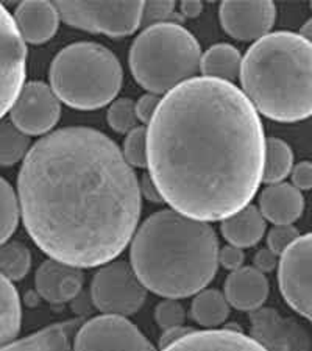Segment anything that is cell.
Segmentation results:
<instances>
[{"label": "cell", "mask_w": 312, "mask_h": 351, "mask_svg": "<svg viewBox=\"0 0 312 351\" xmlns=\"http://www.w3.org/2000/svg\"><path fill=\"white\" fill-rule=\"evenodd\" d=\"M149 177L173 211L219 222L263 183L265 134L235 83L194 77L164 95L145 128Z\"/></svg>", "instance_id": "obj_1"}, {"label": "cell", "mask_w": 312, "mask_h": 351, "mask_svg": "<svg viewBox=\"0 0 312 351\" xmlns=\"http://www.w3.org/2000/svg\"><path fill=\"white\" fill-rule=\"evenodd\" d=\"M19 211L28 236L55 261L99 267L121 254L138 228L139 181L119 145L89 127L60 128L22 160Z\"/></svg>", "instance_id": "obj_2"}, {"label": "cell", "mask_w": 312, "mask_h": 351, "mask_svg": "<svg viewBox=\"0 0 312 351\" xmlns=\"http://www.w3.org/2000/svg\"><path fill=\"white\" fill-rule=\"evenodd\" d=\"M132 269L156 295L180 300L203 291L219 269V241L206 222L163 209L134 231Z\"/></svg>", "instance_id": "obj_3"}, {"label": "cell", "mask_w": 312, "mask_h": 351, "mask_svg": "<svg viewBox=\"0 0 312 351\" xmlns=\"http://www.w3.org/2000/svg\"><path fill=\"white\" fill-rule=\"evenodd\" d=\"M242 93L261 114L298 122L312 112V45L292 32L258 39L242 56Z\"/></svg>", "instance_id": "obj_4"}, {"label": "cell", "mask_w": 312, "mask_h": 351, "mask_svg": "<svg viewBox=\"0 0 312 351\" xmlns=\"http://www.w3.org/2000/svg\"><path fill=\"white\" fill-rule=\"evenodd\" d=\"M49 77L58 100L82 111L115 101L123 80L117 56L97 43H75L60 50Z\"/></svg>", "instance_id": "obj_5"}, {"label": "cell", "mask_w": 312, "mask_h": 351, "mask_svg": "<svg viewBox=\"0 0 312 351\" xmlns=\"http://www.w3.org/2000/svg\"><path fill=\"white\" fill-rule=\"evenodd\" d=\"M200 44L184 27L161 22L145 27L130 49V69L141 86L163 95L197 75Z\"/></svg>", "instance_id": "obj_6"}, {"label": "cell", "mask_w": 312, "mask_h": 351, "mask_svg": "<svg viewBox=\"0 0 312 351\" xmlns=\"http://www.w3.org/2000/svg\"><path fill=\"white\" fill-rule=\"evenodd\" d=\"M55 7L71 27L121 38L141 27L144 2H56Z\"/></svg>", "instance_id": "obj_7"}, {"label": "cell", "mask_w": 312, "mask_h": 351, "mask_svg": "<svg viewBox=\"0 0 312 351\" xmlns=\"http://www.w3.org/2000/svg\"><path fill=\"white\" fill-rule=\"evenodd\" d=\"M94 306L105 315L127 317L143 308L147 289L143 286L132 265L125 261L110 263L94 275L91 282Z\"/></svg>", "instance_id": "obj_8"}, {"label": "cell", "mask_w": 312, "mask_h": 351, "mask_svg": "<svg viewBox=\"0 0 312 351\" xmlns=\"http://www.w3.org/2000/svg\"><path fill=\"white\" fill-rule=\"evenodd\" d=\"M73 351H156V348L125 317L100 315L78 328Z\"/></svg>", "instance_id": "obj_9"}, {"label": "cell", "mask_w": 312, "mask_h": 351, "mask_svg": "<svg viewBox=\"0 0 312 351\" xmlns=\"http://www.w3.org/2000/svg\"><path fill=\"white\" fill-rule=\"evenodd\" d=\"M278 285L286 303L311 320V256L312 236H300L280 254Z\"/></svg>", "instance_id": "obj_10"}, {"label": "cell", "mask_w": 312, "mask_h": 351, "mask_svg": "<svg viewBox=\"0 0 312 351\" xmlns=\"http://www.w3.org/2000/svg\"><path fill=\"white\" fill-rule=\"evenodd\" d=\"M27 73V47L10 11L0 3V121L18 99Z\"/></svg>", "instance_id": "obj_11"}, {"label": "cell", "mask_w": 312, "mask_h": 351, "mask_svg": "<svg viewBox=\"0 0 312 351\" xmlns=\"http://www.w3.org/2000/svg\"><path fill=\"white\" fill-rule=\"evenodd\" d=\"M60 116V100L44 82L24 84L10 110L11 123L27 136L49 133L58 123Z\"/></svg>", "instance_id": "obj_12"}, {"label": "cell", "mask_w": 312, "mask_h": 351, "mask_svg": "<svg viewBox=\"0 0 312 351\" xmlns=\"http://www.w3.org/2000/svg\"><path fill=\"white\" fill-rule=\"evenodd\" d=\"M250 332L265 351H312L311 334L298 320L274 308L250 313Z\"/></svg>", "instance_id": "obj_13"}, {"label": "cell", "mask_w": 312, "mask_h": 351, "mask_svg": "<svg viewBox=\"0 0 312 351\" xmlns=\"http://www.w3.org/2000/svg\"><path fill=\"white\" fill-rule=\"evenodd\" d=\"M220 24L237 41H258L267 36L276 19L274 2H224L219 8Z\"/></svg>", "instance_id": "obj_14"}, {"label": "cell", "mask_w": 312, "mask_h": 351, "mask_svg": "<svg viewBox=\"0 0 312 351\" xmlns=\"http://www.w3.org/2000/svg\"><path fill=\"white\" fill-rule=\"evenodd\" d=\"M84 275L82 269L47 259L36 270L35 286L38 295L52 304L71 302L82 292Z\"/></svg>", "instance_id": "obj_15"}, {"label": "cell", "mask_w": 312, "mask_h": 351, "mask_svg": "<svg viewBox=\"0 0 312 351\" xmlns=\"http://www.w3.org/2000/svg\"><path fill=\"white\" fill-rule=\"evenodd\" d=\"M161 351H265L261 345L239 330H192L180 341Z\"/></svg>", "instance_id": "obj_16"}, {"label": "cell", "mask_w": 312, "mask_h": 351, "mask_svg": "<svg viewBox=\"0 0 312 351\" xmlns=\"http://www.w3.org/2000/svg\"><path fill=\"white\" fill-rule=\"evenodd\" d=\"M224 289V295L230 306L247 313L263 308L269 297L267 276L254 267H245V265L231 271Z\"/></svg>", "instance_id": "obj_17"}, {"label": "cell", "mask_w": 312, "mask_h": 351, "mask_svg": "<svg viewBox=\"0 0 312 351\" xmlns=\"http://www.w3.org/2000/svg\"><path fill=\"white\" fill-rule=\"evenodd\" d=\"M13 21L24 43L44 44L58 32L60 14L55 3L22 2L14 10Z\"/></svg>", "instance_id": "obj_18"}, {"label": "cell", "mask_w": 312, "mask_h": 351, "mask_svg": "<svg viewBox=\"0 0 312 351\" xmlns=\"http://www.w3.org/2000/svg\"><path fill=\"white\" fill-rule=\"evenodd\" d=\"M304 198L289 183H276L265 188L259 195V213L274 225H292L302 217Z\"/></svg>", "instance_id": "obj_19"}, {"label": "cell", "mask_w": 312, "mask_h": 351, "mask_svg": "<svg viewBox=\"0 0 312 351\" xmlns=\"http://www.w3.org/2000/svg\"><path fill=\"white\" fill-rule=\"evenodd\" d=\"M222 234L230 245L237 248H250L263 239L265 233V219L258 206L250 203L241 211L222 220Z\"/></svg>", "instance_id": "obj_20"}, {"label": "cell", "mask_w": 312, "mask_h": 351, "mask_svg": "<svg viewBox=\"0 0 312 351\" xmlns=\"http://www.w3.org/2000/svg\"><path fill=\"white\" fill-rule=\"evenodd\" d=\"M82 324V319H72L49 325L30 336L16 339L5 351H71V337Z\"/></svg>", "instance_id": "obj_21"}, {"label": "cell", "mask_w": 312, "mask_h": 351, "mask_svg": "<svg viewBox=\"0 0 312 351\" xmlns=\"http://www.w3.org/2000/svg\"><path fill=\"white\" fill-rule=\"evenodd\" d=\"M242 55L230 44H215L200 58V72L203 77L235 83L239 78Z\"/></svg>", "instance_id": "obj_22"}, {"label": "cell", "mask_w": 312, "mask_h": 351, "mask_svg": "<svg viewBox=\"0 0 312 351\" xmlns=\"http://www.w3.org/2000/svg\"><path fill=\"white\" fill-rule=\"evenodd\" d=\"M21 298L11 281L0 275V351L7 350L21 332Z\"/></svg>", "instance_id": "obj_23"}, {"label": "cell", "mask_w": 312, "mask_h": 351, "mask_svg": "<svg viewBox=\"0 0 312 351\" xmlns=\"http://www.w3.org/2000/svg\"><path fill=\"white\" fill-rule=\"evenodd\" d=\"M230 304L222 292L203 289L195 293L191 304V319L203 328L220 326L228 319Z\"/></svg>", "instance_id": "obj_24"}, {"label": "cell", "mask_w": 312, "mask_h": 351, "mask_svg": "<svg viewBox=\"0 0 312 351\" xmlns=\"http://www.w3.org/2000/svg\"><path fill=\"white\" fill-rule=\"evenodd\" d=\"M293 167L292 149L278 138L265 139L263 183H283Z\"/></svg>", "instance_id": "obj_25"}, {"label": "cell", "mask_w": 312, "mask_h": 351, "mask_svg": "<svg viewBox=\"0 0 312 351\" xmlns=\"http://www.w3.org/2000/svg\"><path fill=\"white\" fill-rule=\"evenodd\" d=\"M32 267V253L22 242H5L0 245V275L8 281L24 280Z\"/></svg>", "instance_id": "obj_26"}, {"label": "cell", "mask_w": 312, "mask_h": 351, "mask_svg": "<svg viewBox=\"0 0 312 351\" xmlns=\"http://www.w3.org/2000/svg\"><path fill=\"white\" fill-rule=\"evenodd\" d=\"M28 149H30V139L28 136L19 132L11 121H0V166L10 167L16 162L24 160Z\"/></svg>", "instance_id": "obj_27"}, {"label": "cell", "mask_w": 312, "mask_h": 351, "mask_svg": "<svg viewBox=\"0 0 312 351\" xmlns=\"http://www.w3.org/2000/svg\"><path fill=\"white\" fill-rule=\"evenodd\" d=\"M19 202L14 189L0 177V245H3L18 228Z\"/></svg>", "instance_id": "obj_28"}, {"label": "cell", "mask_w": 312, "mask_h": 351, "mask_svg": "<svg viewBox=\"0 0 312 351\" xmlns=\"http://www.w3.org/2000/svg\"><path fill=\"white\" fill-rule=\"evenodd\" d=\"M108 123L116 133H130L138 127V117L134 112V101L130 99H117L108 110Z\"/></svg>", "instance_id": "obj_29"}, {"label": "cell", "mask_w": 312, "mask_h": 351, "mask_svg": "<svg viewBox=\"0 0 312 351\" xmlns=\"http://www.w3.org/2000/svg\"><path fill=\"white\" fill-rule=\"evenodd\" d=\"M122 155L125 161L132 167H147L145 127H136L132 132L127 133V138L123 141Z\"/></svg>", "instance_id": "obj_30"}, {"label": "cell", "mask_w": 312, "mask_h": 351, "mask_svg": "<svg viewBox=\"0 0 312 351\" xmlns=\"http://www.w3.org/2000/svg\"><path fill=\"white\" fill-rule=\"evenodd\" d=\"M155 320L163 330L173 326H184L186 311L178 300L166 298L155 308Z\"/></svg>", "instance_id": "obj_31"}, {"label": "cell", "mask_w": 312, "mask_h": 351, "mask_svg": "<svg viewBox=\"0 0 312 351\" xmlns=\"http://www.w3.org/2000/svg\"><path fill=\"white\" fill-rule=\"evenodd\" d=\"M298 237L300 233L293 225H275L267 234L269 250L280 256V254L285 252L292 242L297 241Z\"/></svg>", "instance_id": "obj_32"}, {"label": "cell", "mask_w": 312, "mask_h": 351, "mask_svg": "<svg viewBox=\"0 0 312 351\" xmlns=\"http://www.w3.org/2000/svg\"><path fill=\"white\" fill-rule=\"evenodd\" d=\"M175 11V2H144L143 10V19H141V25H153L161 24V22H167L170 16Z\"/></svg>", "instance_id": "obj_33"}, {"label": "cell", "mask_w": 312, "mask_h": 351, "mask_svg": "<svg viewBox=\"0 0 312 351\" xmlns=\"http://www.w3.org/2000/svg\"><path fill=\"white\" fill-rule=\"evenodd\" d=\"M160 100H161L160 95L152 94V93L141 95L138 101H134V112H136V117H138V121L149 125L150 119L153 117V114H155V110L158 104H160Z\"/></svg>", "instance_id": "obj_34"}, {"label": "cell", "mask_w": 312, "mask_h": 351, "mask_svg": "<svg viewBox=\"0 0 312 351\" xmlns=\"http://www.w3.org/2000/svg\"><path fill=\"white\" fill-rule=\"evenodd\" d=\"M245 261V253L242 248H237L235 245H225L219 250V264L224 269L235 271L241 269Z\"/></svg>", "instance_id": "obj_35"}, {"label": "cell", "mask_w": 312, "mask_h": 351, "mask_svg": "<svg viewBox=\"0 0 312 351\" xmlns=\"http://www.w3.org/2000/svg\"><path fill=\"white\" fill-rule=\"evenodd\" d=\"M292 186L300 192L309 191L312 188V164L309 161L298 162L291 171Z\"/></svg>", "instance_id": "obj_36"}, {"label": "cell", "mask_w": 312, "mask_h": 351, "mask_svg": "<svg viewBox=\"0 0 312 351\" xmlns=\"http://www.w3.org/2000/svg\"><path fill=\"white\" fill-rule=\"evenodd\" d=\"M253 267L259 270L261 274H267L278 265V254L270 252L269 248H263L253 256Z\"/></svg>", "instance_id": "obj_37"}, {"label": "cell", "mask_w": 312, "mask_h": 351, "mask_svg": "<svg viewBox=\"0 0 312 351\" xmlns=\"http://www.w3.org/2000/svg\"><path fill=\"white\" fill-rule=\"evenodd\" d=\"M192 328H186V326H173V328H167V330H164L163 336L160 339V348L167 347V345L173 343L180 341L181 337L186 336L187 332H191Z\"/></svg>", "instance_id": "obj_38"}, {"label": "cell", "mask_w": 312, "mask_h": 351, "mask_svg": "<svg viewBox=\"0 0 312 351\" xmlns=\"http://www.w3.org/2000/svg\"><path fill=\"white\" fill-rule=\"evenodd\" d=\"M139 191H141V197H144L145 200H149L152 203H163V198L160 195V192L155 188L153 181L150 180L149 175H145L143 181L139 183Z\"/></svg>", "instance_id": "obj_39"}, {"label": "cell", "mask_w": 312, "mask_h": 351, "mask_svg": "<svg viewBox=\"0 0 312 351\" xmlns=\"http://www.w3.org/2000/svg\"><path fill=\"white\" fill-rule=\"evenodd\" d=\"M180 11L183 13L184 18H198L203 11L202 2H183L180 5Z\"/></svg>", "instance_id": "obj_40"}, {"label": "cell", "mask_w": 312, "mask_h": 351, "mask_svg": "<svg viewBox=\"0 0 312 351\" xmlns=\"http://www.w3.org/2000/svg\"><path fill=\"white\" fill-rule=\"evenodd\" d=\"M298 35L302 36V38H304V39H308V41H311V21L306 22V24L302 28V32H300Z\"/></svg>", "instance_id": "obj_41"}]
</instances>
